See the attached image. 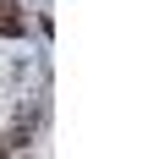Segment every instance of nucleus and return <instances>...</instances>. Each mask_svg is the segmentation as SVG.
<instances>
[{
  "label": "nucleus",
  "instance_id": "7ed1b4c3",
  "mask_svg": "<svg viewBox=\"0 0 148 159\" xmlns=\"http://www.w3.org/2000/svg\"><path fill=\"white\" fill-rule=\"evenodd\" d=\"M0 159H11V154H0Z\"/></svg>",
  "mask_w": 148,
  "mask_h": 159
},
{
  "label": "nucleus",
  "instance_id": "f03ea898",
  "mask_svg": "<svg viewBox=\"0 0 148 159\" xmlns=\"http://www.w3.org/2000/svg\"><path fill=\"white\" fill-rule=\"evenodd\" d=\"M0 11H16V0H0Z\"/></svg>",
  "mask_w": 148,
  "mask_h": 159
},
{
  "label": "nucleus",
  "instance_id": "f257e3e1",
  "mask_svg": "<svg viewBox=\"0 0 148 159\" xmlns=\"http://www.w3.org/2000/svg\"><path fill=\"white\" fill-rule=\"evenodd\" d=\"M28 33V16L22 11H0V39H22Z\"/></svg>",
  "mask_w": 148,
  "mask_h": 159
}]
</instances>
